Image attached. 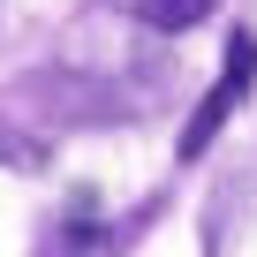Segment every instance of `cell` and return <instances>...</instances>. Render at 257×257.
Returning <instances> with one entry per match:
<instances>
[{"label": "cell", "instance_id": "obj_1", "mask_svg": "<svg viewBox=\"0 0 257 257\" xmlns=\"http://www.w3.org/2000/svg\"><path fill=\"white\" fill-rule=\"evenodd\" d=\"M249 83H257V38H249V31H234V38H227V61H219V83L204 91V106H197V113H189V128H182V159H197V152L219 137V121L234 113V98H242Z\"/></svg>", "mask_w": 257, "mask_h": 257}, {"label": "cell", "instance_id": "obj_2", "mask_svg": "<svg viewBox=\"0 0 257 257\" xmlns=\"http://www.w3.org/2000/svg\"><path fill=\"white\" fill-rule=\"evenodd\" d=\"M113 8L137 16V23H152V31H189V23H204L212 0H113Z\"/></svg>", "mask_w": 257, "mask_h": 257}, {"label": "cell", "instance_id": "obj_3", "mask_svg": "<svg viewBox=\"0 0 257 257\" xmlns=\"http://www.w3.org/2000/svg\"><path fill=\"white\" fill-rule=\"evenodd\" d=\"M0 152H8V137H0Z\"/></svg>", "mask_w": 257, "mask_h": 257}]
</instances>
